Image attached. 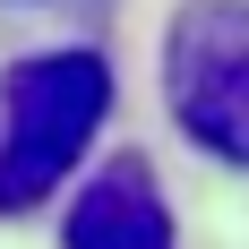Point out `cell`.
Here are the masks:
<instances>
[{
  "label": "cell",
  "instance_id": "3957f363",
  "mask_svg": "<svg viewBox=\"0 0 249 249\" xmlns=\"http://www.w3.org/2000/svg\"><path fill=\"white\" fill-rule=\"evenodd\" d=\"M60 249H172V206H163V189H155V172L138 155L103 163L77 189L69 224H60Z\"/></svg>",
  "mask_w": 249,
  "mask_h": 249
},
{
  "label": "cell",
  "instance_id": "7a4b0ae2",
  "mask_svg": "<svg viewBox=\"0 0 249 249\" xmlns=\"http://www.w3.org/2000/svg\"><path fill=\"white\" fill-rule=\"evenodd\" d=\"M163 103L189 146L249 172V0H189L163 35Z\"/></svg>",
  "mask_w": 249,
  "mask_h": 249
},
{
  "label": "cell",
  "instance_id": "6da1fadb",
  "mask_svg": "<svg viewBox=\"0 0 249 249\" xmlns=\"http://www.w3.org/2000/svg\"><path fill=\"white\" fill-rule=\"evenodd\" d=\"M112 121V69L95 52H35L0 77V215L43 206Z\"/></svg>",
  "mask_w": 249,
  "mask_h": 249
}]
</instances>
